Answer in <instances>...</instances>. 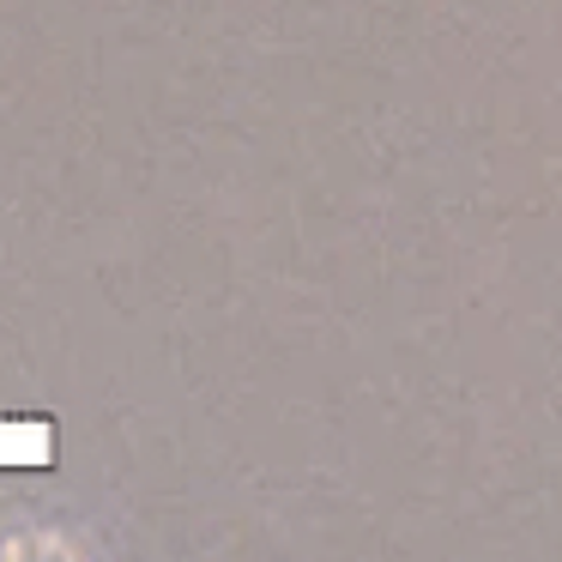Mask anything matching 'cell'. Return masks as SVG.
<instances>
[{"label":"cell","instance_id":"obj_1","mask_svg":"<svg viewBox=\"0 0 562 562\" xmlns=\"http://www.w3.org/2000/svg\"><path fill=\"white\" fill-rule=\"evenodd\" d=\"M0 562H74L55 538H13V544H0Z\"/></svg>","mask_w":562,"mask_h":562}]
</instances>
